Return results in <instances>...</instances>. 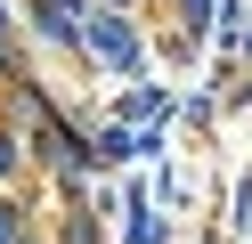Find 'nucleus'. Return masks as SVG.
Listing matches in <instances>:
<instances>
[{
  "label": "nucleus",
  "mask_w": 252,
  "mask_h": 244,
  "mask_svg": "<svg viewBox=\"0 0 252 244\" xmlns=\"http://www.w3.org/2000/svg\"><path fill=\"white\" fill-rule=\"evenodd\" d=\"M90 49H98L106 65H138V41L122 33V16H98V33H90Z\"/></svg>",
  "instance_id": "1"
},
{
  "label": "nucleus",
  "mask_w": 252,
  "mask_h": 244,
  "mask_svg": "<svg viewBox=\"0 0 252 244\" xmlns=\"http://www.w3.org/2000/svg\"><path fill=\"white\" fill-rule=\"evenodd\" d=\"M73 16H82V0H41V25H49L57 41H73Z\"/></svg>",
  "instance_id": "2"
}]
</instances>
